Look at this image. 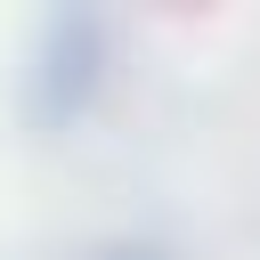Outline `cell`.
I'll return each mask as SVG.
<instances>
[{
    "mask_svg": "<svg viewBox=\"0 0 260 260\" xmlns=\"http://www.w3.org/2000/svg\"><path fill=\"white\" fill-rule=\"evenodd\" d=\"M98 260H162V252H154V244H106Z\"/></svg>",
    "mask_w": 260,
    "mask_h": 260,
    "instance_id": "2",
    "label": "cell"
},
{
    "mask_svg": "<svg viewBox=\"0 0 260 260\" xmlns=\"http://www.w3.org/2000/svg\"><path fill=\"white\" fill-rule=\"evenodd\" d=\"M98 89H106V24L89 8L49 16L32 41V65H24V114L41 130H73Z\"/></svg>",
    "mask_w": 260,
    "mask_h": 260,
    "instance_id": "1",
    "label": "cell"
}]
</instances>
